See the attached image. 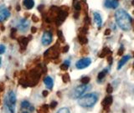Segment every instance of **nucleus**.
I'll list each match as a JSON object with an SVG mask.
<instances>
[{
  "instance_id": "1",
  "label": "nucleus",
  "mask_w": 134,
  "mask_h": 113,
  "mask_svg": "<svg viewBox=\"0 0 134 113\" xmlns=\"http://www.w3.org/2000/svg\"><path fill=\"white\" fill-rule=\"evenodd\" d=\"M115 19L116 23L122 30L128 31L131 28L132 18L124 9H118L115 13Z\"/></svg>"
},
{
  "instance_id": "2",
  "label": "nucleus",
  "mask_w": 134,
  "mask_h": 113,
  "mask_svg": "<svg viewBox=\"0 0 134 113\" xmlns=\"http://www.w3.org/2000/svg\"><path fill=\"white\" fill-rule=\"evenodd\" d=\"M98 94L97 93H89L85 95L84 96L81 97L78 101L79 106L84 108L92 107L96 105L98 101Z\"/></svg>"
},
{
  "instance_id": "3",
  "label": "nucleus",
  "mask_w": 134,
  "mask_h": 113,
  "mask_svg": "<svg viewBox=\"0 0 134 113\" xmlns=\"http://www.w3.org/2000/svg\"><path fill=\"white\" fill-rule=\"evenodd\" d=\"M15 104H16V95L13 91H9L5 97L4 109L6 113H15Z\"/></svg>"
},
{
  "instance_id": "4",
  "label": "nucleus",
  "mask_w": 134,
  "mask_h": 113,
  "mask_svg": "<svg viewBox=\"0 0 134 113\" xmlns=\"http://www.w3.org/2000/svg\"><path fill=\"white\" fill-rule=\"evenodd\" d=\"M61 10L59 13V14L54 19V21H56V23L57 25H60L62 23L65 19H66V17L68 16V12H69V8L66 6H63L62 8H60Z\"/></svg>"
},
{
  "instance_id": "5",
  "label": "nucleus",
  "mask_w": 134,
  "mask_h": 113,
  "mask_svg": "<svg viewBox=\"0 0 134 113\" xmlns=\"http://www.w3.org/2000/svg\"><path fill=\"white\" fill-rule=\"evenodd\" d=\"M88 86L86 85H79L75 89L73 93H72V98L74 99H77V98H80L82 95L85 93V91L87 90Z\"/></svg>"
},
{
  "instance_id": "6",
  "label": "nucleus",
  "mask_w": 134,
  "mask_h": 113,
  "mask_svg": "<svg viewBox=\"0 0 134 113\" xmlns=\"http://www.w3.org/2000/svg\"><path fill=\"white\" fill-rule=\"evenodd\" d=\"M91 64V60L90 58H83V59L78 60L77 62L75 63V67H76L78 70H82L88 67Z\"/></svg>"
},
{
  "instance_id": "7",
  "label": "nucleus",
  "mask_w": 134,
  "mask_h": 113,
  "mask_svg": "<svg viewBox=\"0 0 134 113\" xmlns=\"http://www.w3.org/2000/svg\"><path fill=\"white\" fill-rule=\"evenodd\" d=\"M52 39H53L52 34L50 32H44L42 38H41V42H42L43 45L47 46L51 44V42H52Z\"/></svg>"
},
{
  "instance_id": "8",
  "label": "nucleus",
  "mask_w": 134,
  "mask_h": 113,
  "mask_svg": "<svg viewBox=\"0 0 134 113\" xmlns=\"http://www.w3.org/2000/svg\"><path fill=\"white\" fill-rule=\"evenodd\" d=\"M10 16L9 10L5 8L4 5L0 6V22L4 21L5 19H9Z\"/></svg>"
},
{
  "instance_id": "9",
  "label": "nucleus",
  "mask_w": 134,
  "mask_h": 113,
  "mask_svg": "<svg viewBox=\"0 0 134 113\" xmlns=\"http://www.w3.org/2000/svg\"><path fill=\"white\" fill-rule=\"evenodd\" d=\"M29 22L28 21V19H20L19 23H18V29L20 30L21 32H25L28 30L29 29Z\"/></svg>"
},
{
  "instance_id": "10",
  "label": "nucleus",
  "mask_w": 134,
  "mask_h": 113,
  "mask_svg": "<svg viewBox=\"0 0 134 113\" xmlns=\"http://www.w3.org/2000/svg\"><path fill=\"white\" fill-rule=\"evenodd\" d=\"M118 1L117 0H106L104 3V6L106 9H114L118 7Z\"/></svg>"
},
{
  "instance_id": "11",
  "label": "nucleus",
  "mask_w": 134,
  "mask_h": 113,
  "mask_svg": "<svg viewBox=\"0 0 134 113\" xmlns=\"http://www.w3.org/2000/svg\"><path fill=\"white\" fill-rule=\"evenodd\" d=\"M112 101H113V98L111 96V95H108V96H106L104 100L102 101L101 105H102L103 108H104L106 111H107L109 109V107L112 104Z\"/></svg>"
},
{
  "instance_id": "12",
  "label": "nucleus",
  "mask_w": 134,
  "mask_h": 113,
  "mask_svg": "<svg viewBox=\"0 0 134 113\" xmlns=\"http://www.w3.org/2000/svg\"><path fill=\"white\" fill-rule=\"evenodd\" d=\"M29 38H26L25 36H21L19 39V44L20 45V50H25L26 49L27 45H28L29 43Z\"/></svg>"
},
{
  "instance_id": "13",
  "label": "nucleus",
  "mask_w": 134,
  "mask_h": 113,
  "mask_svg": "<svg viewBox=\"0 0 134 113\" xmlns=\"http://www.w3.org/2000/svg\"><path fill=\"white\" fill-rule=\"evenodd\" d=\"M44 85H46V87L48 89H50V90H51V89L53 88L54 86V81L52 80V78H51L50 76H46L45 78L44 79Z\"/></svg>"
},
{
  "instance_id": "14",
  "label": "nucleus",
  "mask_w": 134,
  "mask_h": 113,
  "mask_svg": "<svg viewBox=\"0 0 134 113\" xmlns=\"http://www.w3.org/2000/svg\"><path fill=\"white\" fill-rule=\"evenodd\" d=\"M94 21L96 23V25H97L98 28L100 29L102 25V19L98 13H94Z\"/></svg>"
},
{
  "instance_id": "15",
  "label": "nucleus",
  "mask_w": 134,
  "mask_h": 113,
  "mask_svg": "<svg viewBox=\"0 0 134 113\" xmlns=\"http://www.w3.org/2000/svg\"><path fill=\"white\" fill-rule=\"evenodd\" d=\"M130 58H131V56H130V55H125V56H123L122 59L121 60H120L119 63H118L117 70H121L122 67L123 66H124V64L130 60Z\"/></svg>"
},
{
  "instance_id": "16",
  "label": "nucleus",
  "mask_w": 134,
  "mask_h": 113,
  "mask_svg": "<svg viewBox=\"0 0 134 113\" xmlns=\"http://www.w3.org/2000/svg\"><path fill=\"white\" fill-rule=\"evenodd\" d=\"M23 4L27 9H31L34 6V0H23Z\"/></svg>"
},
{
  "instance_id": "17",
  "label": "nucleus",
  "mask_w": 134,
  "mask_h": 113,
  "mask_svg": "<svg viewBox=\"0 0 134 113\" xmlns=\"http://www.w3.org/2000/svg\"><path fill=\"white\" fill-rule=\"evenodd\" d=\"M111 54H112V51L110 50L109 48L108 47H105L104 49L101 50V54H99V57H100V58H104V57L107 56V55H111Z\"/></svg>"
},
{
  "instance_id": "18",
  "label": "nucleus",
  "mask_w": 134,
  "mask_h": 113,
  "mask_svg": "<svg viewBox=\"0 0 134 113\" xmlns=\"http://www.w3.org/2000/svg\"><path fill=\"white\" fill-rule=\"evenodd\" d=\"M78 40H79V43L82 45H84V44H86L88 43V39L85 35H78Z\"/></svg>"
},
{
  "instance_id": "19",
  "label": "nucleus",
  "mask_w": 134,
  "mask_h": 113,
  "mask_svg": "<svg viewBox=\"0 0 134 113\" xmlns=\"http://www.w3.org/2000/svg\"><path fill=\"white\" fill-rule=\"evenodd\" d=\"M81 9L83 10L85 14H87L89 7H88V4H87L86 1H85V0H81Z\"/></svg>"
},
{
  "instance_id": "20",
  "label": "nucleus",
  "mask_w": 134,
  "mask_h": 113,
  "mask_svg": "<svg viewBox=\"0 0 134 113\" xmlns=\"http://www.w3.org/2000/svg\"><path fill=\"white\" fill-rule=\"evenodd\" d=\"M107 72H108V70L107 69H104L103 70H101V72H99V74L97 75V79H98L99 80H102V79L106 76V75L107 74Z\"/></svg>"
},
{
  "instance_id": "21",
  "label": "nucleus",
  "mask_w": 134,
  "mask_h": 113,
  "mask_svg": "<svg viewBox=\"0 0 134 113\" xmlns=\"http://www.w3.org/2000/svg\"><path fill=\"white\" fill-rule=\"evenodd\" d=\"M49 105H43L39 110H38V113H48L49 111Z\"/></svg>"
},
{
  "instance_id": "22",
  "label": "nucleus",
  "mask_w": 134,
  "mask_h": 113,
  "mask_svg": "<svg viewBox=\"0 0 134 113\" xmlns=\"http://www.w3.org/2000/svg\"><path fill=\"white\" fill-rule=\"evenodd\" d=\"M91 25V20H90V18H89L88 16H85V18L84 19V26L85 28H86L88 29L89 26Z\"/></svg>"
},
{
  "instance_id": "23",
  "label": "nucleus",
  "mask_w": 134,
  "mask_h": 113,
  "mask_svg": "<svg viewBox=\"0 0 134 113\" xmlns=\"http://www.w3.org/2000/svg\"><path fill=\"white\" fill-rule=\"evenodd\" d=\"M21 107L22 108H25V109H29L31 107V105H30V103L28 101H23L21 102Z\"/></svg>"
},
{
  "instance_id": "24",
  "label": "nucleus",
  "mask_w": 134,
  "mask_h": 113,
  "mask_svg": "<svg viewBox=\"0 0 134 113\" xmlns=\"http://www.w3.org/2000/svg\"><path fill=\"white\" fill-rule=\"evenodd\" d=\"M74 8L75 9V11H77V12L80 11V10L81 9V3L78 2V1H75V3H74Z\"/></svg>"
},
{
  "instance_id": "25",
  "label": "nucleus",
  "mask_w": 134,
  "mask_h": 113,
  "mask_svg": "<svg viewBox=\"0 0 134 113\" xmlns=\"http://www.w3.org/2000/svg\"><path fill=\"white\" fill-rule=\"evenodd\" d=\"M90 80H91V79H90V77H88V76H84V77H82L81 80V83L84 84V85L88 84L89 82H90Z\"/></svg>"
},
{
  "instance_id": "26",
  "label": "nucleus",
  "mask_w": 134,
  "mask_h": 113,
  "mask_svg": "<svg viewBox=\"0 0 134 113\" xmlns=\"http://www.w3.org/2000/svg\"><path fill=\"white\" fill-rule=\"evenodd\" d=\"M62 80L65 83H67V82L70 81V75H69V74H67V73L64 74L62 75Z\"/></svg>"
},
{
  "instance_id": "27",
  "label": "nucleus",
  "mask_w": 134,
  "mask_h": 113,
  "mask_svg": "<svg viewBox=\"0 0 134 113\" xmlns=\"http://www.w3.org/2000/svg\"><path fill=\"white\" fill-rule=\"evenodd\" d=\"M57 113H70V110H69L68 108L63 107V108L60 109V110L57 111Z\"/></svg>"
},
{
  "instance_id": "28",
  "label": "nucleus",
  "mask_w": 134,
  "mask_h": 113,
  "mask_svg": "<svg viewBox=\"0 0 134 113\" xmlns=\"http://www.w3.org/2000/svg\"><path fill=\"white\" fill-rule=\"evenodd\" d=\"M58 38H59V39L61 41V42H64V41H65V38L63 36V33H62V31H60V30L58 31Z\"/></svg>"
},
{
  "instance_id": "29",
  "label": "nucleus",
  "mask_w": 134,
  "mask_h": 113,
  "mask_svg": "<svg viewBox=\"0 0 134 113\" xmlns=\"http://www.w3.org/2000/svg\"><path fill=\"white\" fill-rule=\"evenodd\" d=\"M106 92H107V94H112L113 92V87L112 86L111 84L107 85V87H106Z\"/></svg>"
},
{
  "instance_id": "30",
  "label": "nucleus",
  "mask_w": 134,
  "mask_h": 113,
  "mask_svg": "<svg viewBox=\"0 0 134 113\" xmlns=\"http://www.w3.org/2000/svg\"><path fill=\"white\" fill-rule=\"evenodd\" d=\"M68 68H69V66H68V64H65V63H63L60 66V69L62 70H67Z\"/></svg>"
},
{
  "instance_id": "31",
  "label": "nucleus",
  "mask_w": 134,
  "mask_h": 113,
  "mask_svg": "<svg viewBox=\"0 0 134 113\" xmlns=\"http://www.w3.org/2000/svg\"><path fill=\"white\" fill-rule=\"evenodd\" d=\"M5 50H6V48L5 46L3 45V44H0V54H2L5 52Z\"/></svg>"
},
{
  "instance_id": "32",
  "label": "nucleus",
  "mask_w": 134,
  "mask_h": 113,
  "mask_svg": "<svg viewBox=\"0 0 134 113\" xmlns=\"http://www.w3.org/2000/svg\"><path fill=\"white\" fill-rule=\"evenodd\" d=\"M15 35H16V29H11V38L12 39L15 38Z\"/></svg>"
},
{
  "instance_id": "33",
  "label": "nucleus",
  "mask_w": 134,
  "mask_h": 113,
  "mask_svg": "<svg viewBox=\"0 0 134 113\" xmlns=\"http://www.w3.org/2000/svg\"><path fill=\"white\" fill-rule=\"evenodd\" d=\"M56 106H57V102H56V101H52V102H51V103H50V108H52V109H54V107H56Z\"/></svg>"
},
{
  "instance_id": "34",
  "label": "nucleus",
  "mask_w": 134,
  "mask_h": 113,
  "mask_svg": "<svg viewBox=\"0 0 134 113\" xmlns=\"http://www.w3.org/2000/svg\"><path fill=\"white\" fill-rule=\"evenodd\" d=\"M87 52H88V50L86 49V48H85V47L82 48L81 50V54H87Z\"/></svg>"
},
{
  "instance_id": "35",
  "label": "nucleus",
  "mask_w": 134,
  "mask_h": 113,
  "mask_svg": "<svg viewBox=\"0 0 134 113\" xmlns=\"http://www.w3.org/2000/svg\"><path fill=\"white\" fill-rule=\"evenodd\" d=\"M123 51H124V48H123V46L122 45L121 48H120V50H118V52H117L118 55H122V54H123Z\"/></svg>"
},
{
  "instance_id": "36",
  "label": "nucleus",
  "mask_w": 134,
  "mask_h": 113,
  "mask_svg": "<svg viewBox=\"0 0 134 113\" xmlns=\"http://www.w3.org/2000/svg\"><path fill=\"white\" fill-rule=\"evenodd\" d=\"M69 49H70V47H69L68 45H66L65 47H63V49H62V52H63V53H66V52H68Z\"/></svg>"
},
{
  "instance_id": "37",
  "label": "nucleus",
  "mask_w": 134,
  "mask_h": 113,
  "mask_svg": "<svg viewBox=\"0 0 134 113\" xmlns=\"http://www.w3.org/2000/svg\"><path fill=\"white\" fill-rule=\"evenodd\" d=\"M32 19H33V21L34 22H38L39 21V18H38V17L36 16V15H32Z\"/></svg>"
},
{
  "instance_id": "38",
  "label": "nucleus",
  "mask_w": 134,
  "mask_h": 113,
  "mask_svg": "<svg viewBox=\"0 0 134 113\" xmlns=\"http://www.w3.org/2000/svg\"><path fill=\"white\" fill-rule=\"evenodd\" d=\"M3 90H4V85L3 83H0V92H2Z\"/></svg>"
},
{
  "instance_id": "39",
  "label": "nucleus",
  "mask_w": 134,
  "mask_h": 113,
  "mask_svg": "<svg viewBox=\"0 0 134 113\" xmlns=\"http://www.w3.org/2000/svg\"><path fill=\"white\" fill-rule=\"evenodd\" d=\"M31 32H32V34H35L37 32V29L35 28V27H32V28H31Z\"/></svg>"
},
{
  "instance_id": "40",
  "label": "nucleus",
  "mask_w": 134,
  "mask_h": 113,
  "mask_svg": "<svg viewBox=\"0 0 134 113\" xmlns=\"http://www.w3.org/2000/svg\"><path fill=\"white\" fill-rule=\"evenodd\" d=\"M110 33H111V29H106V31H105V35H109Z\"/></svg>"
},
{
  "instance_id": "41",
  "label": "nucleus",
  "mask_w": 134,
  "mask_h": 113,
  "mask_svg": "<svg viewBox=\"0 0 134 113\" xmlns=\"http://www.w3.org/2000/svg\"><path fill=\"white\" fill-rule=\"evenodd\" d=\"M42 94H43V96L45 97V96H47V95H48V94H49V92H48L47 91H44L42 92Z\"/></svg>"
},
{
  "instance_id": "42",
  "label": "nucleus",
  "mask_w": 134,
  "mask_h": 113,
  "mask_svg": "<svg viewBox=\"0 0 134 113\" xmlns=\"http://www.w3.org/2000/svg\"><path fill=\"white\" fill-rule=\"evenodd\" d=\"M108 63H110V64L112 63V57L111 55L108 57Z\"/></svg>"
},
{
  "instance_id": "43",
  "label": "nucleus",
  "mask_w": 134,
  "mask_h": 113,
  "mask_svg": "<svg viewBox=\"0 0 134 113\" xmlns=\"http://www.w3.org/2000/svg\"><path fill=\"white\" fill-rule=\"evenodd\" d=\"M64 63L66 64H68V66H70V60H66V61H65Z\"/></svg>"
},
{
  "instance_id": "44",
  "label": "nucleus",
  "mask_w": 134,
  "mask_h": 113,
  "mask_svg": "<svg viewBox=\"0 0 134 113\" xmlns=\"http://www.w3.org/2000/svg\"><path fill=\"white\" fill-rule=\"evenodd\" d=\"M20 10V7L19 6H17V11H19Z\"/></svg>"
},
{
  "instance_id": "45",
  "label": "nucleus",
  "mask_w": 134,
  "mask_h": 113,
  "mask_svg": "<svg viewBox=\"0 0 134 113\" xmlns=\"http://www.w3.org/2000/svg\"><path fill=\"white\" fill-rule=\"evenodd\" d=\"M132 5L134 6V0H132Z\"/></svg>"
},
{
  "instance_id": "46",
  "label": "nucleus",
  "mask_w": 134,
  "mask_h": 113,
  "mask_svg": "<svg viewBox=\"0 0 134 113\" xmlns=\"http://www.w3.org/2000/svg\"><path fill=\"white\" fill-rule=\"evenodd\" d=\"M1 62H2V60H1V58H0V66H1Z\"/></svg>"
},
{
  "instance_id": "47",
  "label": "nucleus",
  "mask_w": 134,
  "mask_h": 113,
  "mask_svg": "<svg viewBox=\"0 0 134 113\" xmlns=\"http://www.w3.org/2000/svg\"><path fill=\"white\" fill-rule=\"evenodd\" d=\"M23 113H29V112H27V111H23Z\"/></svg>"
},
{
  "instance_id": "48",
  "label": "nucleus",
  "mask_w": 134,
  "mask_h": 113,
  "mask_svg": "<svg viewBox=\"0 0 134 113\" xmlns=\"http://www.w3.org/2000/svg\"><path fill=\"white\" fill-rule=\"evenodd\" d=\"M117 1H118V0H117Z\"/></svg>"
}]
</instances>
